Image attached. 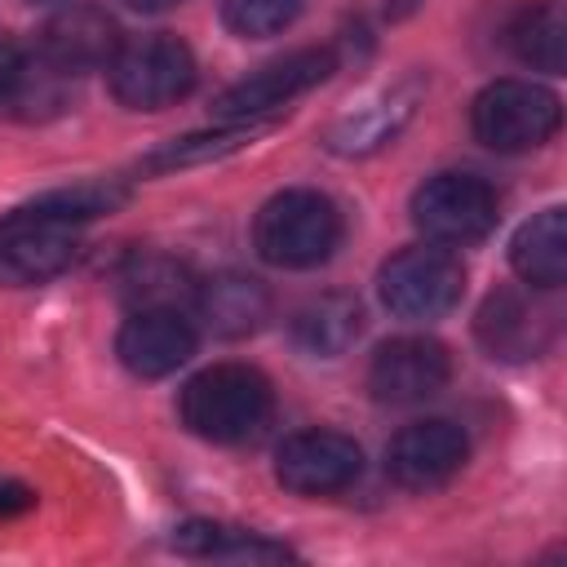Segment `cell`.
<instances>
[{
  "instance_id": "cell-1",
  "label": "cell",
  "mask_w": 567,
  "mask_h": 567,
  "mask_svg": "<svg viewBox=\"0 0 567 567\" xmlns=\"http://www.w3.org/2000/svg\"><path fill=\"white\" fill-rule=\"evenodd\" d=\"M182 425L208 443H248L275 412L270 381L248 363H213L182 385Z\"/></svg>"
},
{
  "instance_id": "cell-2",
  "label": "cell",
  "mask_w": 567,
  "mask_h": 567,
  "mask_svg": "<svg viewBox=\"0 0 567 567\" xmlns=\"http://www.w3.org/2000/svg\"><path fill=\"white\" fill-rule=\"evenodd\" d=\"M257 257L279 270H310L323 266L341 244V213L323 190L292 186L261 204L252 221Z\"/></svg>"
},
{
  "instance_id": "cell-3",
  "label": "cell",
  "mask_w": 567,
  "mask_h": 567,
  "mask_svg": "<svg viewBox=\"0 0 567 567\" xmlns=\"http://www.w3.org/2000/svg\"><path fill=\"white\" fill-rule=\"evenodd\" d=\"M111 93L128 111H164L195 89V53L186 40L155 31L142 40H120L115 58L106 62Z\"/></svg>"
},
{
  "instance_id": "cell-4",
  "label": "cell",
  "mask_w": 567,
  "mask_h": 567,
  "mask_svg": "<svg viewBox=\"0 0 567 567\" xmlns=\"http://www.w3.org/2000/svg\"><path fill=\"white\" fill-rule=\"evenodd\" d=\"M474 137L501 155L545 146L563 124V102L554 89L532 80H496L470 106Z\"/></svg>"
},
{
  "instance_id": "cell-5",
  "label": "cell",
  "mask_w": 567,
  "mask_h": 567,
  "mask_svg": "<svg viewBox=\"0 0 567 567\" xmlns=\"http://www.w3.org/2000/svg\"><path fill=\"white\" fill-rule=\"evenodd\" d=\"M377 292H381V306L399 319H412V323L443 319L447 310H456L465 292V266L439 244H416L394 252L381 266Z\"/></svg>"
},
{
  "instance_id": "cell-6",
  "label": "cell",
  "mask_w": 567,
  "mask_h": 567,
  "mask_svg": "<svg viewBox=\"0 0 567 567\" xmlns=\"http://www.w3.org/2000/svg\"><path fill=\"white\" fill-rule=\"evenodd\" d=\"M412 221L434 244H478L496 226V190L474 173H434L412 195Z\"/></svg>"
},
{
  "instance_id": "cell-7",
  "label": "cell",
  "mask_w": 567,
  "mask_h": 567,
  "mask_svg": "<svg viewBox=\"0 0 567 567\" xmlns=\"http://www.w3.org/2000/svg\"><path fill=\"white\" fill-rule=\"evenodd\" d=\"M332 66H337V53L332 49H297L288 58H275L261 71H252L239 84H230L213 102V115L221 124H257L261 115L288 106L292 97H301L306 89H315L319 80H328Z\"/></svg>"
},
{
  "instance_id": "cell-8",
  "label": "cell",
  "mask_w": 567,
  "mask_h": 567,
  "mask_svg": "<svg viewBox=\"0 0 567 567\" xmlns=\"http://www.w3.org/2000/svg\"><path fill=\"white\" fill-rule=\"evenodd\" d=\"M363 474V452L341 430H297L275 452V478L297 496L346 492Z\"/></svg>"
},
{
  "instance_id": "cell-9",
  "label": "cell",
  "mask_w": 567,
  "mask_h": 567,
  "mask_svg": "<svg viewBox=\"0 0 567 567\" xmlns=\"http://www.w3.org/2000/svg\"><path fill=\"white\" fill-rule=\"evenodd\" d=\"M452 381V354L434 337H394L377 346L368 363V390L377 403L408 408L439 394Z\"/></svg>"
},
{
  "instance_id": "cell-10",
  "label": "cell",
  "mask_w": 567,
  "mask_h": 567,
  "mask_svg": "<svg viewBox=\"0 0 567 567\" xmlns=\"http://www.w3.org/2000/svg\"><path fill=\"white\" fill-rule=\"evenodd\" d=\"M465 456H470V443H465L461 425L439 421V416L434 421H412L390 439L385 474L408 492H434V487L456 478Z\"/></svg>"
},
{
  "instance_id": "cell-11",
  "label": "cell",
  "mask_w": 567,
  "mask_h": 567,
  "mask_svg": "<svg viewBox=\"0 0 567 567\" xmlns=\"http://www.w3.org/2000/svg\"><path fill=\"white\" fill-rule=\"evenodd\" d=\"M195 346H199V337L182 319V310H133V319H124V328L115 337L120 363L142 381H159V377L177 372L195 354Z\"/></svg>"
},
{
  "instance_id": "cell-12",
  "label": "cell",
  "mask_w": 567,
  "mask_h": 567,
  "mask_svg": "<svg viewBox=\"0 0 567 567\" xmlns=\"http://www.w3.org/2000/svg\"><path fill=\"white\" fill-rule=\"evenodd\" d=\"M80 252L75 226L53 221H0V284L31 288L62 275Z\"/></svg>"
},
{
  "instance_id": "cell-13",
  "label": "cell",
  "mask_w": 567,
  "mask_h": 567,
  "mask_svg": "<svg viewBox=\"0 0 567 567\" xmlns=\"http://www.w3.org/2000/svg\"><path fill=\"white\" fill-rule=\"evenodd\" d=\"M416 102H421V89L416 84H390L381 89L377 97H368L363 106L346 111L328 133H323V146L332 155H346V159H363V155H377L381 146H390L416 115Z\"/></svg>"
},
{
  "instance_id": "cell-14",
  "label": "cell",
  "mask_w": 567,
  "mask_h": 567,
  "mask_svg": "<svg viewBox=\"0 0 567 567\" xmlns=\"http://www.w3.org/2000/svg\"><path fill=\"white\" fill-rule=\"evenodd\" d=\"M115 49H120L115 18L106 9H97V4H71V9H62L58 18H49V27L40 31V44H35V53H44L66 75L106 66L115 58Z\"/></svg>"
},
{
  "instance_id": "cell-15",
  "label": "cell",
  "mask_w": 567,
  "mask_h": 567,
  "mask_svg": "<svg viewBox=\"0 0 567 567\" xmlns=\"http://www.w3.org/2000/svg\"><path fill=\"white\" fill-rule=\"evenodd\" d=\"M474 328H478V341L492 350V359H532L545 350L554 332V310H545L527 292L501 288L483 301Z\"/></svg>"
},
{
  "instance_id": "cell-16",
  "label": "cell",
  "mask_w": 567,
  "mask_h": 567,
  "mask_svg": "<svg viewBox=\"0 0 567 567\" xmlns=\"http://www.w3.org/2000/svg\"><path fill=\"white\" fill-rule=\"evenodd\" d=\"M195 306H199L204 323L217 337H230V341L235 337H252L275 310L270 288L261 279H252V275H239V270H221V275L195 284Z\"/></svg>"
},
{
  "instance_id": "cell-17",
  "label": "cell",
  "mask_w": 567,
  "mask_h": 567,
  "mask_svg": "<svg viewBox=\"0 0 567 567\" xmlns=\"http://www.w3.org/2000/svg\"><path fill=\"white\" fill-rule=\"evenodd\" d=\"M509 261L527 288L554 292L567 279V213L554 204L518 226L509 239Z\"/></svg>"
},
{
  "instance_id": "cell-18",
  "label": "cell",
  "mask_w": 567,
  "mask_h": 567,
  "mask_svg": "<svg viewBox=\"0 0 567 567\" xmlns=\"http://www.w3.org/2000/svg\"><path fill=\"white\" fill-rule=\"evenodd\" d=\"M124 199H128V186H124V182H115V177H89V182L58 186V190H44V195L18 204V208L4 213L0 221H53V226H80V221H93V217L115 213Z\"/></svg>"
},
{
  "instance_id": "cell-19",
  "label": "cell",
  "mask_w": 567,
  "mask_h": 567,
  "mask_svg": "<svg viewBox=\"0 0 567 567\" xmlns=\"http://www.w3.org/2000/svg\"><path fill=\"white\" fill-rule=\"evenodd\" d=\"M359 332H363V306L346 292H323L292 315V341L315 359L346 354L359 341Z\"/></svg>"
},
{
  "instance_id": "cell-20",
  "label": "cell",
  "mask_w": 567,
  "mask_h": 567,
  "mask_svg": "<svg viewBox=\"0 0 567 567\" xmlns=\"http://www.w3.org/2000/svg\"><path fill=\"white\" fill-rule=\"evenodd\" d=\"M173 549L186 558H230V563H288L292 558V549L279 540H266V536L244 532V527L208 523V518L182 523L173 532Z\"/></svg>"
},
{
  "instance_id": "cell-21",
  "label": "cell",
  "mask_w": 567,
  "mask_h": 567,
  "mask_svg": "<svg viewBox=\"0 0 567 567\" xmlns=\"http://www.w3.org/2000/svg\"><path fill=\"white\" fill-rule=\"evenodd\" d=\"M120 297L137 310H177L195 297V279L168 252H137L120 270Z\"/></svg>"
},
{
  "instance_id": "cell-22",
  "label": "cell",
  "mask_w": 567,
  "mask_h": 567,
  "mask_svg": "<svg viewBox=\"0 0 567 567\" xmlns=\"http://www.w3.org/2000/svg\"><path fill=\"white\" fill-rule=\"evenodd\" d=\"M71 80L75 75L58 71L44 53H22V66H18V75H13L0 111H9L13 120H49V115H58L66 106Z\"/></svg>"
},
{
  "instance_id": "cell-23",
  "label": "cell",
  "mask_w": 567,
  "mask_h": 567,
  "mask_svg": "<svg viewBox=\"0 0 567 567\" xmlns=\"http://www.w3.org/2000/svg\"><path fill=\"white\" fill-rule=\"evenodd\" d=\"M509 49L536 66V71H563V49H567V22L554 0L545 4H523L509 22Z\"/></svg>"
},
{
  "instance_id": "cell-24",
  "label": "cell",
  "mask_w": 567,
  "mask_h": 567,
  "mask_svg": "<svg viewBox=\"0 0 567 567\" xmlns=\"http://www.w3.org/2000/svg\"><path fill=\"white\" fill-rule=\"evenodd\" d=\"M266 133V124H221L213 133H190V137H177V142H164L159 151H151L137 168L142 173H173V168H190V164H208V159H221V155H235L244 146H252V137Z\"/></svg>"
},
{
  "instance_id": "cell-25",
  "label": "cell",
  "mask_w": 567,
  "mask_h": 567,
  "mask_svg": "<svg viewBox=\"0 0 567 567\" xmlns=\"http://www.w3.org/2000/svg\"><path fill=\"white\" fill-rule=\"evenodd\" d=\"M221 4V22L244 35V40H266V35H279L297 22L301 4L306 0H217Z\"/></svg>"
},
{
  "instance_id": "cell-26",
  "label": "cell",
  "mask_w": 567,
  "mask_h": 567,
  "mask_svg": "<svg viewBox=\"0 0 567 567\" xmlns=\"http://www.w3.org/2000/svg\"><path fill=\"white\" fill-rule=\"evenodd\" d=\"M35 505V492L27 483H18L13 474H0V518H18Z\"/></svg>"
},
{
  "instance_id": "cell-27",
  "label": "cell",
  "mask_w": 567,
  "mask_h": 567,
  "mask_svg": "<svg viewBox=\"0 0 567 567\" xmlns=\"http://www.w3.org/2000/svg\"><path fill=\"white\" fill-rule=\"evenodd\" d=\"M18 66H22V49H18L9 35H0V102H4V93H9V84H13V75H18Z\"/></svg>"
},
{
  "instance_id": "cell-28",
  "label": "cell",
  "mask_w": 567,
  "mask_h": 567,
  "mask_svg": "<svg viewBox=\"0 0 567 567\" xmlns=\"http://www.w3.org/2000/svg\"><path fill=\"white\" fill-rule=\"evenodd\" d=\"M128 9H137V13H164V9H177L182 0H124Z\"/></svg>"
}]
</instances>
